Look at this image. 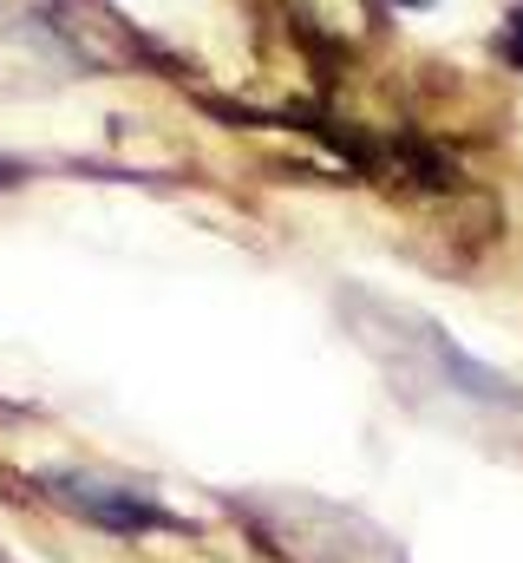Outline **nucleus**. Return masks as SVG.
<instances>
[{"mask_svg":"<svg viewBox=\"0 0 523 563\" xmlns=\"http://www.w3.org/2000/svg\"><path fill=\"white\" fill-rule=\"evenodd\" d=\"M46 492H53V505H66L73 518H86V525H99V531H119V538H137V531H164L170 525V511L151 498V492H137L125 478H105V472H46L40 478Z\"/></svg>","mask_w":523,"mask_h":563,"instance_id":"obj_4","label":"nucleus"},{"mask_svg":"<svg viewBox=\"0 0 523 563\" xmlns=\"http://www.w3.org/2000/svg\"><path fill=\"white\" fill-rule=\"evenodd\" d=\"M399 7H432V0H399Z\"/></svg>","mask_w":523,"mask_h":563,"instance_id":"obj_7","label":"nucleus"},{"mask_svg":"<svg viewBox=\"0 0 523 563\" xmlns=\"http://www.w3.org/2000/svg\"><path fill=\"white\" fill-rule=\"evenodd\" d=\"M7 177H13V164H7V157H0V184H7Z\"/></svg>","mask_w":523,"mask_h":563,"instance_id":"obj_6","label":"nucleus"},{"mask_svg":"<svg viewBox=\"0 0 523 563\" xmlns=\"http://www.w3.org/2000/svg\"><path fill=\"white\" fill-rule=\"evenodd\" d=\"M498 53H504V66H518L523 73V0L504 13V26H498Z\"/></svg>","mask_w":523,"mask_h":563,"instance_id":"obj_5","label":"nucleus"},{"mask_svg":"<svg viewBox=\"0 0 523 563\" xmlns=\"http://www.w3.org/2000/svg\"><path fill=\"white\" fill-rule=\"evenodd\" d=\"M249 525L262 531V544L288 563H399L392 544L360 511H341V505H321V498H256Z\"/></svg>","mask_w":523,"mask_h":563,"instance_id":"obj_2","label":"nucleus"},{"mask_svg":"<svg viewBox=\"0 0 523 563\" xmlns=\"http://www.w3.org/2000/svg\"><path fill=\"white\" fill-rule=\"evenodd\" d=\"M40 20H46V33H53V46L73 59V66H86V73H99V79H125V73H151L164 53L131 26L125 13L112 7V0H46L40 7Z\"/></svg>","mask_w":523,"mask_h":563,"instance_id":"obj_3","label":"nucleus"},{"mask_svg":"<svg viewBox=\"0 0 523 563\" xmlns=\"http://www.w3.org/2000/svg\"><path fill=\"white\" fill-rule=\"evenodd\" d=\"M341 314H347L354 341L387 367L392 394H405L412 407H425V394H438L452 407H504V413H523L518 380L498 374V367H485L478 354H465L419 308H405L392 295H374V288H341Z\"/></svg>","mask_w":523,"mask_h":563,"instance_id":"obj_1","label":"nucleus"},{"mask_svg":"<svg viewBox=\"0 0 523 563\" xmlns=\"http://www.w3.org/2000/svg\"><path fill=\"white\" fill-rule=\"evenodd\" d=\"M0 7H7V0H0Z\"/></svg>","mask_w":523,"mask_h":563,"instance_id":"obj_8","label":"nucleus"}]
</instances>
